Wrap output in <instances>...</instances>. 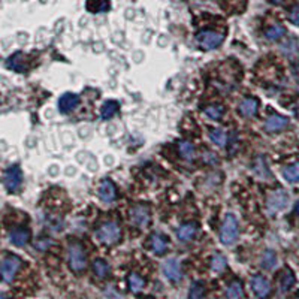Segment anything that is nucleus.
<instances>
[{
	"label": "nucleus",
	"instance_id": "3",
	"mask_svg": "<svg viewBox=\"0 0 299 299\" xmlns=\"http://www.w3.org/2000/svg\"><path fill=\"white\" fill-rule=\"evenodd\" d=\"M97 238L100 242H103L106 245L116 244L121 238V229L116 221L103 223L102 226L97 229Z\"/></svg>",
	"mask_w": 299,
	"mask_h": 299
},
{
	"label": "nucleus",
	"instance_id": "34",
	"mask_svg": "<svg viewBox=\"0 0 299 299\" xmlns=\"http://www.w3.org/2000/svg\"><path fill=\"white\" fill-rule=\"evenodd\" d=\"M105 295H106L108 299H123V296H121L116 289H112V287H109V289L105 292Z\"/></svg>",
	"mask_w": 299,
	"mask_h": 299
},
{
	"label": "nucleus",
	"instance_id": "6",
	"mask_svg": "<svg viewBox=\"0 0 299 299\" xmlns=\"http://www.w3.org/2000/svg\"><path fill=\"white\" fill-rule=\"evenodd\" d=\"M3 182H5V187L9 190V192H17L20 190V187L23 184V172L20 169V166H11L5 171V175H3Z\"/></svg>",
	"mask_w": 299,
	"mask_h": 299
},
{
	"label": "nucleus",
	"instance_id": "24",
	"mask_svg": "<svg viewBox=\"0 0 299 299\" xmlns=\"http://www.w3.org/2000/svg\"><path fill=\"white\" fill-rule=\"evenodd\" d=\"M228 267V262H226V257H224L221 253H215L211 259V269L217 274L223 272Z\"/></svg>",
	"mask_w": 299,
	"mask_h": 299
},
{
	"label": "nucleus",
	"instance_id": "22",
	"mask_svg": "<svg viewBox=\"0 0 299 299\" xmlns=\"http://www.w3.org/2000/svg\"><path fill=\"white\" fill-rule=\"evenodd\" d=\"M87 9L93 14L106 12L109 9V0H87Z\"/></svg>",
	"mask_w": 299,
	"mask_h": 299
},
{
	"label": "nucleus",
	"instance_id": "33",
	"mask_svg": "<svg viewBox=\"0 0 299 299\" xmlns=\"http://www.w3.org/2000/svg\"><path fill=\"white\" fill-rule=\"evenodd\" d=\"M293 284H295V277H293L292 271L286 269V272L283 274V277L280 280V287H281L283 292H287V290H290L293 287Z\"/></svg>",
	"mask_w": 299,
	"mask_h": 299
},
{
	"label": "nucleus",
	"instance_id": "19",
	"mask_svg": "<svg viewBox=\"0 0 299 299\" xmlns=\"http://www.w3.org/2000/svg\"><path fill=\"white\" fill-rule=\"evenodd\" d=\"M119 111H120V103L117 100H106L100 109V116H102V119L108 120V119L114 117Z\"/></svg>",
	"mask_w": 299,
	"mask_h": 299
},
{
	"label": "nucleus",
	"instance_id": "2",
	"mask_svg": "<svg viewBox=\"0 0 299 299\" xmlns=\"http://www.w3.org/2000/svg\"><path fill=\"white\" fill-rule=\"evenodd\" d=\"M239 234L238 220L234 214H228L223 220L221 229H220V239L224 245H231L237 241Z\"/></svg>",
	"mask_w": 299,
	"mask_h": 299
},
{
	"label": "nucleus",
	"instance_id": "11",
	"mask_svg": "<svg viewBox=\"0 0 299 299\" xmlns=\"http://www.w3.org/2000/svg\"><path fill=\"white\" fill-rule=\"evenodd\" d=\"M80 105V96L75 93H64L59 99V111L61 114H69L73 109H77Z\"/></svg>",
	"mask_w": 299,
	"mask_h": 299
},
{
	"label": "nucleus",
	"instance_id": "9",
	"mask_svg": "<svg viewBox=\"0 0 299 299\" xmlns=\"http://www.w3.org/2000/svg\"><path fill=\"white\" fill-rule=\"evenodd\" d=\"M287 202H289L287 193H286L284 190H277V192H274V193L269 196L268 204H267V208H268L269 214H277V212H280L281 209L286 208Z\"/></svg>",
	"mask_w": 299,
	"mask_h": 299
},
{
	"label": "nucleus",
	"instance_id": "8",
	"mask_svg": "<svg viewBox=\"0 0 299 299\" xmlns=\"http://www.w3.org/2000/svg\"><path fill=\"white\" fill-rule=\"evenodd\" d=\"M162 269H163L165 277L169 281H172V283L181 281V278H182V268H181V264H179L178 259H168L165 264H163Z\"/></svg>",
	"mask_w": 299,
	"mask_h": 299
},
{
	"label": "nucleus",
	"instance_id": "35",
	"mask_svg": "<svg viewBox=\"0 0 299 299\" xmlns=\"http://www.w3.org/2000/svg\"><path fill=\"white\" fill-rule=\"evenodd\" d=\"M290 21L296 26H299V5L295 6L292 11H290Z\"/></svg>",
	"mask_w": 299,
	"mask_h": 299
},
{
	"label": "nucleus",
	"instance_id": "13",
	"mask_svg": "<svg viewBox=\"0 0 299 299\" xmlns=\"http://www.w3.org/2000/svg\"><path fill=\"white\" fill-rule=\"evenodd\" d=\"M198 234V224L196 223H184L177 229V238L182 242H190L192 239H195Z\"/></svg>",
	"mask_w": 299,
	"mask_h": 299
},
{
	"label": "nucleus",
	"instance_id": "31",
	"mask_svg": "<svg viewBox=\"0 0 299 299\" xmlns=\"http://www.w3.org/2000/svg\"><path fill=\"white\" fill-rule=\"evenodd\" d=\"M284 33H286V29L283 26H280V24H275V26H272V27H269L267 30L265 36L268 37L269 41H278L284 36Z\"/></svg>",
	"mask_w": 299,
	"mask_h": 299
},
{
	"label": "nucleus",
	"instance_id": "17",
	"mask_svg": "<svg viewBox=\"0 0 299 299\" xmlns=\"http://www.w3.org/2000/svg\"><path fill=\"white\" fill-rule=\"evenodd\" d=\"M150 245H151L153 253L163 254L168 250V239L162 234H153L151 239H150Z\"/></svg>",
	"mask_w": 299,
	"mask_h": 299
},
{
	"label": "nucleus",
	"instance_id": "30",
	"mask_svg": "<svg viewBox=\"0 0 299 299\" xmlns=\"http://www.w3.org/2000/svg\"><path fill=\"white\" fill-rule=\"evenodd\" d=\"M283 175L289 182H298L299 181V163H293L283 169Z\"/></svg>",
	"mask_w": 299,
	"mask_h": 299
},
{
	"label": "nucleus",
	"instance_id": "21",
	"mask_svg": "<svg viewBox=\"0 0 299 299\" xmlns=\"http://www.w3.org/2000/svg\"><path fill=\"white\" fill-rule=\"evenodd\" d=\"M6 66L9 69H14V70H18V72H23L26 70V63H24V54L23 53H15L12 57H9L6 60Z\"/></svg>",
	"mask_w": 299,
	"mask_h": 299
},
{
	"label": "nucleus",
	"instance_id": "36",
	"mask_svg": "<svg viewBox=\"0 0 299 299\" xmlns=\"http://www.w3.org/2000/svg\"><path fill=\"white\" fill-rule=\"evenodd\" d=\"M271 2L277 5V3H281V2H283V0H271Z\"/></svg>",
	"mask_w": 299,
	"mask_h": 299
},
{
	"label": "nucleus",
	"instance_id": "20",
	"mask_svg": "<svg viewBox=\"0 0 299 299\" xmlns=\"http://www.w3.org/2000/svg\"><path fill=\"white\" fill-rule=\"evenodd\" d=\"M226 296L228 299H242L244 298V287H242V283L235 280L232 281L228 289H226Z\"/></svg>",
	"mask_w": 299,
	"mask_h": 299
},
{
	"label": "nucleus",
	"instance_id": "12",
	"mask_svg": "<svg viewBox=\"0 0 299 299\" xmlns=\"http://www.w3.org/2000/svg\"><path fill=\"white\" fill-rule=\"evenodd\" d=\"M99 196L105 204H111L114 202L117 198V189L116 184L112 182L111 179H103L99 185Z\"/></svg>",
	"mask_w": 299,
	"mask_h": 299
},
{
	"label": "nucleus",
	"instance_id": "38",
	"mask_svg": "<svg viewBox=\"0 0 299 299\" xmlns=\"http://www.w3.org/2000/svg\"><path fill=\"white\" fill-rule=\"evenodd\" d=\"M0 299H6V296H5V295H2V296H0Z\"/></svg>",
	"mask_w": 299,
	"mask_h": 299
},
{
	"label": "nucleus",
	"instance_id": "16",
	"mask_svg": "<svg viewBox=\"0 0 299 299\" xmlns=\"http://www.w3.org/2000/svg\"><path fill=\"white\" fill-rule=\"evenodd\" d=\"M253 171L254 174L260 178V179H269L271 178V171L267 165V160L264 156H259L256 160H254V165H253Z\"/></svg>",
	"mask_w": 299,
	"mask_h": 299
},
{
	"label": "nucleus",
	"instance_id": "5",
	"mask_svg": "<svg viewBox=\"0 0 299 299\" xmlns=\"http://www.w3.org/2000/svg\"><path fill=\"white\" fill-rule=\"evenodd\" d=\"M21 268V259L18 256H6L2 262V278L6 283H12L18 269Z\"/></svg>",
	"mask_w": 299,
	"mask_h": 299
},
{
	"label": "nucleus",
	"instance_id": "14",
	"mask_svg": "<svg viewBox=\"0 0 299 299\" xmlns=\"http://www.w3.org/2000/svg\"><path fill=\"white\" fill-rule=\"evenodd\" d=\"M287 126H289V119L283 116H271L265 123V130L269 133H275V132L284 130Z\"/></svg>",
	"mask_w": 299,
	"mask_h": 299
},
{
	"label": "nucleus",
	"instance_id": "29",
	"mask_svg": "<svg viewBox=\"0 0 299 299\" xmlns=\"http://www.w3.org/2000/svg\"><path fill=\"white\" fill-rule=\"evenodd\" d=\"M209 138L218 147H224V145H226V142H228V135H226V132L221 130V129H212L209 132Z\"/></svg>",
	"mask_w": 299,
	"mask_h": 299
},
{
	"label": "nucleus",
	"instance_id": "15",
	"mask_svg": "<svg viewBox=\"0 0 299 299\" xmlns=\"http://www.w3.org/2000/svg\"><path fill=\"white\" fill-rule=\"evenodd\" d=\"M9 239L14 245L17 247H24L26 244H29L30 241V232L24 228H18V229H14L9 235Z\"/></svg>",
	"mask_w": 299,
	"mask_h": 299
},
{
	"label": "nucleus",
	"instance_id": "25",
	"mask_svg": "<svg viewBox=\"0 0 299 299\" xmlns=\"http://www.w3.org/2000/svg\"><path fill=\"white\" fill-rule=\"evenodd\" d=\"M93 272H94L96 277L105 278V277L109 275V265L106 264L103 259H96L93 262Z\"/></svg>",
	"mask_w": 299,
	"mask_h": 299
},
{
	"label": "nucleus",
	"instance_id": "27",
	"mask_svg": "<svg viewBox=\"0 0 299 299\" xmlns=\"http://www.w3.org/2000/svg\"><path fill=\"white\" fill-rule=\"evenodd\" d=\"M205 298V284L202 281H195L189 290V299H204Z\"/></svg>",
	"mask_w": 299,
	"mask_h": 299
},
{
	"label": "nucleus",
	"instance_id": "18",
	"mask_svg": "<svg viewBox=\"0 0 299 299\" xmlns=\"http://www.w3.org/2000/svg\"><path fill=\"white\" fill-rule=\"evenodd\" d=\"M257 108H259V103L253 97H247V99H244L239 103V112H241L244 117H253V116H256Z\"/></svg>",
	"mask_w": 299,
	"mask_h": 299
},
{
	"label": "nucleus",
	"instance_id": "10",
	"mask_svg": "<svg viewBox=\"0 0 299 299\" xmlns=\"http://www.w3.org/2000/svg\"><path fill=\"white\" fill-rule=\"evenodd\" d=\"M251 287H253V292L260 299H267L271 293V284L264 275H254L251 278Z\"/></svg>",
	"mask_w": 299,
	"mask_h": 299
},
{
	"label": "nucleus",
	"instance_id": "26",
	"mask_svg": "<svg viewBox=\"0 0 299 299\" xmlns=\"http://www.w3.org/2000/svg\"><path fill=\"white\" fill-rule=\"evenodd\" d=\"M127 283H129V289H130L133 293L141 292V290L144 289V286H145V280H144L141 275L135 274V272H132V274L127 277Z\"/></svg>",
	"mask_w": 299,
	"mask_h": 299
},
{
	"label": "nucleus",
	"instance_id": "7",
	"mask_svg": "<svg viewBox=\"0 0 299 299\" xmlns=\"http://www.w3.org/2000/svg\"><path fill=\"white\" fill-rule=\"evenodd\" d=\"M150 218H151V215H150L148 207H145L142 204H138V205L132 207L130 220H132V223L135 224L136 228H147L150 224Z\"/></svg>",
	"mask_w": 299,
	"mask_h": 299
},
{
	"label": "nucleus",
	"instance_id": "28",
	"mask_svg": "<svg viewBox=\"0 0 299 299\" xmlns=\"http://www.w3.org/2000/svg\"><path fill=\"white\" fill-rule=\"evenodd\" d=\"M277 265V254L272 250H267L262 256V267L265 269H274Z\"/></svg>",
	"mask_w": 299,
	"mask_h": 299
},
{
	"label": "nucleus",
	"instance_id": "4",
	"mask_svg": "<svg viewBox=\"0 0 299 299\" xmlns=\"http://www.w3.org/2000/svg\"><path fill=\"white\" fill-rule=\"evenodd\" d=\"M223 39H224V34L214 30H204L196 36L199 47L204 50H215L217 47L221 45Z\"/></svg>",
	"mask_w": 299,
	"mask_h": 299
},
{
	"label": "nucleus",
	"instance_id": "37",
	"mask_svg": "<svg viewBox=\"0 0 299 299\" xmlns=\"http://www.w3.org/2000/svg\"><path fill=\"white\" fill-rule=\"evenodd\" d=\"M296 212H298V214H299V202H298V204H296Z\"/></svg>",
	"mask_w": 299,
	"mask_h": 299
},
{
	"label": "nucleus",
	"instance_id": "39",
	"mask_svg": "<svg viewBox=\"0 0 299 299\" xmlns=\"http://www.w3.org/2000/svg\"><path fill=\"white\" fill-rule=\"evenodd\" d=\"M147 299H153V298H147Z\"/></svg>",
	"mask_w": 299,
	"mask_h": 299
},
{
	"label": "nucleus",
	"instance_id": "32",
	"mask_svg": "<svg viewBox=\"0 0 299 299\" xmlns=\"http://www.w3.org/2000/svg\"><path fill=\"white\" fill-rule=\"evenodd\" d=\"M205 116L211 120H220L223 117V106L220 105H209L204 109Z\"/></svg>",
	"mask_w": 299,
	"mask_h": 299
},
{
	"label": "nucleus",
	"instance_id": "23",
	"mask_svg": "<svg viewBox=\"0 0 299 299\" xmlns=\"http://www.w3.org/2000/svg\"><path fill=\"white\" fill-rule=\"evenodd\" d=\"M178 150L182 159L185 160H192L195 157V145L189 141H181L178 144Z\"/></svg>",
	"mask_w": 299,
	"mask_h": 299
},
{
	"label": "nucleus",
	"instance_id": "1",
	"mask_svg": "<svg viewBox=\"0 0 299 299\" xmlns=\"http://www.w3.org/2000/svg\"><path fill=\"white\" fill-rule=\"evenodd\" d=\"M69 267L73 272H83L87 267V254L80 242H72L67 247Z\"/></svg>",
	"mask_w": 299,
	"mask_h": 299
}]
</instances>
